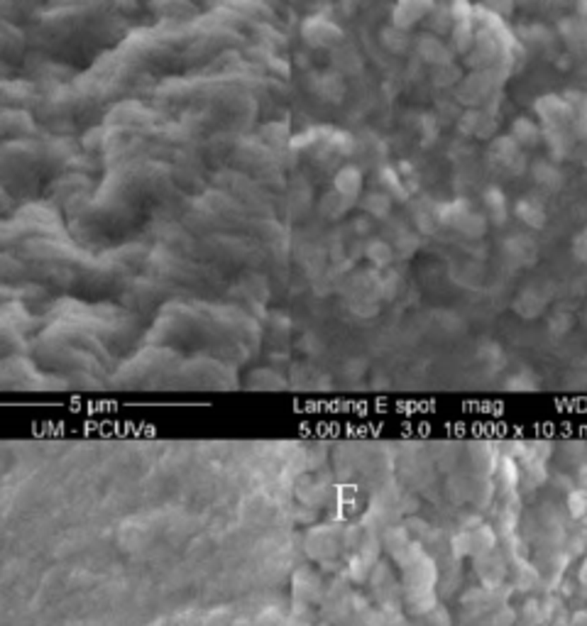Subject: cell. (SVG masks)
<instances>
[{"mask_svg":"<svg viewBox=\"0 0 587 626\" xmlns=\"http://www.w3.org/2000/svg\"><path fill=\"white\" fill-rule=\"evenodd\" d=\"M421 54H424V59L433 61V64H441V66L451 64L448 49L436 40V37H424V42H421Z\"/></svg>","mask_w":587,"mask_h":626,"instance_id":"1","label":"cell"},{"mask_svg":"<svg viewBox=\"0 0 587 626\" xmlns=\"http://www.w3.org/2000/svg\"><path fill=\"white\" fill-rule=\"evenodd\" d=\"M519 215H521V220H526L528 225H533V228H541L543 225V211L538 208L533 201H521Z\"/></svg>","mask_w":587,"mask_h":626,"instance_id":"2","label":"cell"},{"mask_svg":"<svg viewBox=\"0 0 587 626\" xmlns=\"http://www.w3.org/2000/svg\"><path fill=\"white\" fill-rule=\"evenodd\" d=\"M514 137L516 142H523V145H533L538 137V130L533 123H528V120H516L514 125Z\"/></svg>","mask_w":587,"mask_h":626,"instance_id":"3","label":"cell"},{"mask_svg":"<svg viewBox=\"0 0 587 626\" xmlns=\"http://www.w3.org/2000/svg\"><path fill=\"white\" fill-rule=\"evenodd\" d=\"M536 177L541 184H548V187H553V184H558V172H555L553 167H546V164H538L536 167Z\"/></svg>","mask_w":587,"mask_h":626,"instance_id":"4","label":"cell"}]
</instances>
